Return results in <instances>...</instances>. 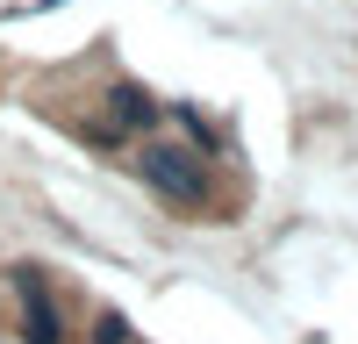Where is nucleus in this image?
Wrapping results in <instances>:
<instances>
[{"mask_svg":"<svg viewBox=\"0 0 358 344\" xmlns=\"http://www.w3.org/2000/svg\"><path fill=\"white\" fill-rule=\"evenodd\" d=\"M136 180L151 187L158 201H172V208H201V201H208V165H201V151L165 143V136H151V143L136 151Z\"/></svg>","mask_w":358,"mask_h":344,"instance_id":"obj_1","label":"nucleus"},{"mask_svg":"<svg viewBox=\"0 0 358 344\" xmlns=\"http://www.w3.org/2000/svg\"><path fill=\"white\" fill-rule=\"evenodd\" d=\"M101 115H108V122H79V136L86 143H122V136H136V129L158 122V101H151V86L115 79L108 94H101Z\"/></svg>","mask_w":358,"mask_h":344,"instance_id":"obj_2","label":"nucleus"},{"mask_svg":"<svg viewBox=\"0 0 358 344\" xmlns=\"http://www.w3.org/2000/svg\"><path fill=\"white\" fill-rule=\"evenodd\" d=\"M15 315H22V344H65V315L36 273H15Z\"/></svg>","mask_w":358,"mask_h":344,"instance_id":"obj_3","label":"nucleus"},{"mask_svg":"<svg viewBox=\"0 0 358 344\" xmlns=\"http://www.w3.org/2000/svg\"><path fill=\"white\" fill-rule=\"evenodd\" d=\"M94 344H136V337H129V315L101 308V315H94Z\"/></svg>","mask_w":358,"mask_h":344,"instance_id":"obj_4","label":"nucleus"},{"mask_svg":"<svg viewBox=\"0 0 358 344\" xmlns=\"http://www.w3.org/2000/svg\"><path fill=\"white\" fill-rule=\"evenodd\" d=\"M172 115L187 122V136H194V143H222V136H215V122H201V108H172Z\"/></svg>","mask_w":358,"mask_h":344,"instance_id":"obj_5","label":"nucleus"},{"mask_svg":"<svg viewBox=\"0 0 358 344\" xmlns=\"http://www.w3.org/2000/svg\"><path fill=\"white\" fill-rule=\"evenodd\" d=\"M36 8H57V0H36Z\"/></svg>","mask_w":358,"mask_h":344,"instance_id":"obj_6","label":"nucleus"},{"mask_svg":"<svg viewBox=\"0 0 358 344\" xmlns=\"http://www.w3.org/2000/svg\"><path fill=\"white\" fill-rule=\"evenodd\" d=\"M0 344H8V337H0Z\"/></svg>","mask_w":358,"mask_h":344,"instance_id":"obj_7","label":"nucleus"}]
</instances>
